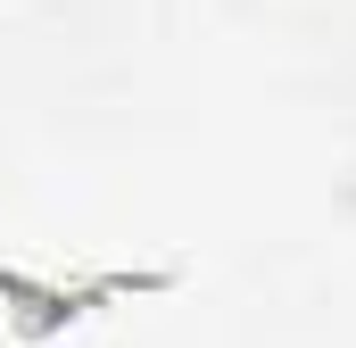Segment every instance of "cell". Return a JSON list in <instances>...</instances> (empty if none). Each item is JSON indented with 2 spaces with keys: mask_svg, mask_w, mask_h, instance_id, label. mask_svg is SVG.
<instances>
[{
  "mask_svg": "<svg viewBox=\"0 0 356 348\" xmlns=\"http://www.w3.org/2000/svg\"><path fill=\"white\" fill-rule=\"evenodd\" d=\"M182 274L175 265H124V274H91V282H33L25 265H0V315H8V332L25 348L58 340V332H75L83 315L99 307H116V299H149V290H175Z\"/></svg>",
  "mask_w": 356,
  "mask_h": 348,
  "instance_id": "1",
  "label": "cell"
}]
</instances>
